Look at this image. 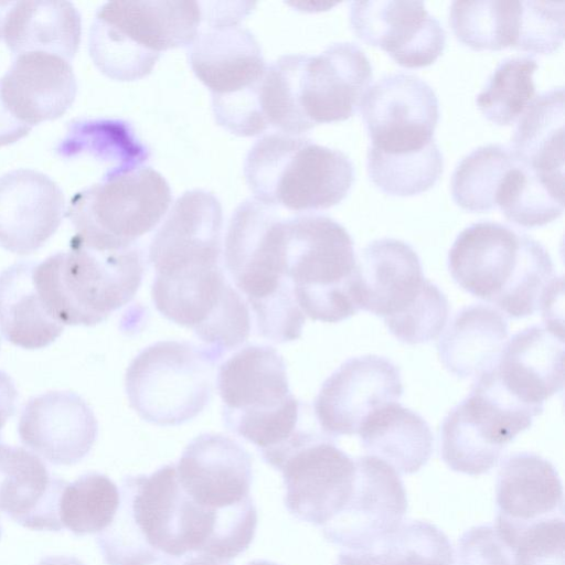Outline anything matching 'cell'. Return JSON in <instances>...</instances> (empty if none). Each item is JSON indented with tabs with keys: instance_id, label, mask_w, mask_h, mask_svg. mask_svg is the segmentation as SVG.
Returning a JSON list of instances; mask_svg holds the SVG:
<instances>
[{
	"instance_id": "1",
	"label": "cell",
	"mask_w": 565,
	"mask_h": 565,
	"mask_svg": "<svg viewBox=\"0 0 565 565\" xmlns=\"http://www.w3.org/2000/svg\"><path fill=\"white\" fill-rule=\"evenodd\" d=\"M448 268L459 287L510 318L540 310L544 321L557 320L563 279L544 246L525 233L498 222L473 223L456 237Z\"/></svg>"
},
{
	"instance_id": "2",
	"label": "cell",
	"mask_w": 565,
	"mask_h": 565,
	"mask_svg": "<svg viewBox=\"0 0 565 565\" xmlns=\"http://www.w3.org/2000/svg\"><path fill=\"white\" fill-rule=\"evenodd\" d=\"M284 238L285 218L253 198L233 212L223 249L225 269L249 305L258 334L277 343L299 339L305 324L285 274Z\"/></svg>"
},
{
	"instance_id": "3",
	"label": "cell",
	"mask_w": 565,
	"mask_h": 565,
	"mask_svg": "<svg viewBox=\"0 0 565 565\" xmlns=\"http://www.w3.org/2000/svg\"><path fill=\"white\" fill-rule=\"evenodd\" d=\"M216 384L227 429L252 443L277 469L308 429L301 427L303 404L289 388L282 356L270 345L242 348L221 364Z\"/></svg>"
},
{
	"instance_id": "4",
	"label": "cell",
	"mask_w": 565,
	"mask_h": 565,
	"mask_svg": "<svg viewBox=\"0 0 565 565\" xmlns=\"http://www.w3.org/2000/svg\"><path fill=\"white\" fill-rule=\"evenodd\" d=\"M145 257L137 245L98 249L75 235L70 249L35 263L33 282L62 324L95 326L127 305L140 287Z\"/></svg>"
},
{
	"instance_id": "5",
	"label": "cell",
	"mask_w": 565,
	"mask_h": 565,
	"mask_svg": "<svg viewBox=\"0 0 565 565\" xmlns=\"http://www.w3.org/2000/svg\"><path fill=\"white\" fill-rule=\"evenodd\" d=\"M244 175L255 200L302 213L340 203L351 190L355 170L338 149L301 135L274 131L252 146Z\"/></svg>"
},
{
	"instance_id": "6",
	"label": "cell",
	"mask_w": 565,
	"mask_h": 565,
	"mask_svg": "<svg viewBox=\"0 0 565 565\" xmlns=\"http://www.w3.org/2000/svg\"><path fill=\"white\" fill-rule=\"evenodd\" d=\"M201 21L196 1H109L90 25L89 56L107 77L137 81L151 73L162 52L189 47Z\"/></svg>"
},
{
	"instance_id": "7",
	"label": "cell",
	"mask_w": 565,
	"mask_h": 565,
	"mask_svg": "<svg viewBox=\"0 0 565 565\" xmlns=\"http://www.w3.org/2000/svg\"><path fill=\"white\" fill-rule=\"evenodd\" d=\"M358 305L382 317L388 331L407 344L436 339L449 316L446 296L425 278L417 253L395 238L372 241L361 252Z\"/></svg>"
},
{
	"instance_id": "8",
	"label": "cell",
	"mask_w": 565,
	"mask_h": 565,
	"mask_svg": "<svg viewBox=\"0 0 565 565\" xmlns=\"http://www.w3.org/2000/svg\"><path fill=\"white\" fill-rule=\"evenodd\" d=\"M285 274L305 316L339 322L356 313L358 258L348 231L326 215L285 218Z\"/></svg>"
},
{
	"instance_id": "9",
	"label": "cell",
	"mask_w": 565,
	"mask_h": 565,
	"mask_svg": "<svg viewBox=\"0 0 565 565\" xmlns=\"http://www.w3.org/2000/svg\"><path fill=\"white\" fill-rule=\"evenodd\" d=\"M182 489L175 465L127 476L111 523L96 535L106 565H153L180 555Z\"/></svg>"
},
{
	"instance_id": "10",
	"label": "cell",
	"mask_w": 565,
	"mask_h": 565,
	"mask_svg": "<svg viewBox=\"0 0 565 565\" xmlns=\"http://www.w3.org/2000/svg\"><path fill=\"white\" fill-rule=\"evenodd\" d=\"M217 361L205 347L185 341H159L145 348L126 371L131 408L159 426L193 419L211 399Z\"/></svg>"
},
{
	"instance_id": "11",
	"label": "cell",
	"mask_w": 565,
	"mask_h": 565,
	"mask_svg": "<svg viewBox=\"0 0 565 565\" xmlns=\"http://www.w3.org/2000/svg\"><path fill=\"white\" fill-rule=\"evenodd\" d=\"M172 202L167 180L150 167L100 179L73 195L66 216L75 236L98 249L137 245L168 213Z\"/></svg>"
},
{
	"instance_id": "12",
	"label": "cell",
	"mask_w": 565,
	"mask_h": 565,
	"mask_svg": "<svg viewBox=\"0 0 565 565\" xmlns=\"http://www.w3.org/2000/svg\"><path fill=\"white\" fill-rule=\"evenodd\" d=\"M151 296L163 317L191 329L218 360L239 348L249 335L247 303L221 264L158 274Z\"/></svg>"
},
{
	"instance_id": "13",
	"label": "cell",
	"mask_w": 565,
	"mask_h": 565,
	"mask_svg": "<svg viewBox=\"0 0 565 565\" xmlns=\"http://www.w3.org/2000/svg\"><path fill=\"white\" fill-rule=\"evenodd\" d=\"M199 32L188 47L189 64L212 98L245 90L263 76L267 64L249 30L239 22L252 2H203Z\"/></svg>"
},
{
	"instance_id": "14",
	"label": "cell",
	"mask_w": 565,
	"mask_h": 565,
	"mask_svg": "<svg viewBox=\"0 0 565 565\" xmlns=\"http://www.w3.org/2000/svg\"><path fill=\"white\" fill-rule=\"evenodd\" d=\"M359 108L372 150L401 154L422 151L436 142L438 98L434 89L414 74L384 75L369 86Z\"/></svg>"
},
{
	"instance_id": "15",
	"label": "cell",
	"mask_w": 565,
	"mask_h": 565,
	"mask_svg": "<svg viewBox=\"0 0 565 565\" xmlns=\"http://www.w3.org/2000/svg\"><path fill=\"white\" fill-rule=\"evenodd\" d=\"M279 470L286 509L296 519L320 527L345 505L355 480L354 460L334 439L316 430L290 451Z\"/></svg>"
},
{
	"instance_id": "16",
	"label": "cell",
	"mask_w": 565,
	"mask_h": 565,
	"mask_svg": "<svg viewBox=\"0 0 565 565\" xmlns=\"http://www.w3.org/2000/svg\"><path fill=\"white\" fill-rule=\"evenodd\" d=\"M371 81V63L355 43L337 42L316 55L296 54V104L311 129L351 117Z\"/></svg>"
},
{
	"instance_id": "17",
	"label": "cell",
	"mask_w": 565,
	"mask_h": 565,
	"mask_svg": "<svg viewBox=\"0 0 565 565\" xmlns=\"http://www.w3.org/2000/svg\"><path fill=\"white\" fill-rule=\"evenodd\" d=\"M355 480L341 511L321 527L324 539L347 550H369L403 523L407 498L399 475L374 456L354 459Z\"/></svg>"
},
{
	"instance_id": "18",
	"label": "cell",
	"mask_w": 565,
	"mask_h": 565,
	"mask_svg": "<svg viewBox=\"0 0 565 565\" xmlns=\"http://www.w3.org/2000/svg\"><path fill=\"white\" fill-rule=\"evenodd\" d=\"M401 372L391 360L366 354L343 362L322 384L313 402L321 431L332 439L354 435L379 407L403 394Z\"/></svg>"
},
{
	"instance_id": "19",
	"label": "cell",
	"mask_w": 565,
	"mask_h": 565,
	"mask_svg": "<svg viewBox=\"0 0 565 565\" xmlns=\"http://www.w3.org/2000/svg\"><path fill=\"white\" fill-rule=\"evenodd\" d=\"M349 19L359 39L405 67L430 65L446 46L443 25L423 1H352Z\"/></svg>"
},
{
	"instance_id": "20",
	"label": "cell",
	"mask_w": 565,
	"mask_h": 565,
	"mask_svg": "<svg viewBox=\"0 0 565 565\" xmlns=\"http://www.w3.org/2000/svg\"><path fill=\"white\" fill-rule=\"evenodd\" d=\"M223 212L220 201L205 190L180 195L153 234L148 259L156 274L221 264Z\"/></svg>"
},
{
	"instance_id": "21",
	"label": "cell",
	"mask_w": 565,
	"mask_h": 565,
	"mask_svg": "<svg viewBox=\"0 0 565 565\" xmlns=\"http://www.w3.org/2000/svg\"><path fill=\"white\" fill-rule=\"evenodd\" d=\"M18 433L21 443L47 462L71 466L84 459L93 448L98 424L79 395L53 391L28 401Z\"/></svg>"
},
{
	"instance_id": "22",
	"label": "cell",
	"mask_w": 565,
	"mask_h": 565,
	"mask_svg": "<svg viewBox=\"0 0 565 565\" xmlns=\"http://www.w3.org/2000/svg\"><path fill=\"white\" fill-rule=\"evenodd\" d=\"M495 502L493 527L505 545L536 522L564 516L561 478L551 461L533 452L512 454L501 462Z\"/></svg>"
},
{
	"instance_id": "23",
	"label": "cell",
	"mask_w": 565,
	"mask_h": 565,
	"mask_svg": "<svg viewBox=\"0 0 565 565\" xmlns=\"http://www.w3.org/2000/svg\"><path fill=\"white\" fill-rule=\"evenodd\" d=\"M178 482L198 505L218 510L249 498L252 457L236 440L205 433L184 448L175 465Z\"/></svg>"
},
{
	"instance_id": "24",
	"label": "cell",
	"mask_w": 565,
	"mask_h": 565,
	"mask_svg": "<svg viewBox=\"0 0 565 565\" xmlns=\"http://www.w3.org/2000/svg\"><path fill=\"white\" fill-rule=\"evenodd\" d=\"M65 212L62 189L33 169L0 177V246L25 255L41 248L61 225Z\"/></svg>"
},
{
	"instance_id": "25",
	"label": "cell",
	"mask_w": 565,
	"mask_h": 565,
	"mask_svg": "<svg viewBox=\"0 0 565 565\" xmlns=\"http://www.w3.org/2000/svg\"><path fill=\"white\" fill-rule=\"evenodd\" d=\"M563 328L535 324L505 342L492 371L510 395L540 415L544 402L563 391Z\"/></svg>"
},
{
	"instance_id": "26",
	"label": "cell",
	"mask_w": 565,
	"mask_h": 565,
	"mask_svg": "<svg viewBox=\"0 0 565 565\" xmlns=\"http://www.w3.org/2000/svg\"><path fill=\"white\" fill-rule=\"evenodd\" d=\"M0 90L9 111L33 127L66 113L75 100L77 82L67 60L28 52L15 56L0 79Z\"/></svg>"
},
{
	"instance_id": "27",
	"label": "cell",
	"mask_w": 565,
	"mask_h": 565,
	"mask_svg": "<svg viewBox=\"0 0 565 565\" xmlns=\"http://www.w3.org/2000/svg\"><path fill=\"white\" fill-rule=\"evenodd\" d=\"M66 484L35 454L0 444V512L18 524L61 531L60 499Z\"/></svg>"
},
{
	"instance_id": "28",
	"label": "cell",
	"mask_w": 565,
	"mask_h": 565,
	"mask_svg": "<svg viewBox=\"0 0 565 565\" xmlns=\"http://www.w3.org/2000/svg\"><path fill=\"white\" fill-rule=\"evenodd\" d=\"M82 18L70 1H11L2 38L15 55L44 52L72 60L81 42Z\"/></svg>"
},
{
	"instance_id": "29",
	"label": "cell",
	"mask_w": 565,
	"mask_h": 565,
	"mask_svg": "<svg viewBox=\"0 0 565 565\" xmlns=\"http://www.w3.org/2000/svg\"><path fill=\"white\" fill-rule=\"evenodd\" d=\"M508 334V321L495 308L482 303L467 306L441 334L438 356L454 375L478 377L497 364Z\"/></svg>"
},
{
	"instance_id": "30",
	"label": "cell",
	"mask_w": 565,
	"mask_h": 565,
	"mask_svg": "<svg viewBox=\"0 0 565 565\" xmlns=\"http://www.w3.org/2000/svg\"><path fill=\"white\" fill-rule=\"evenodd\" d=\"M363 449L397 473L417 472L433 452V433L417 413L397 402L372 412L359 433Z\"/></svg>"
},
{
	"instance_id": "31",
	"label": "cell",
	"mask_w": 565,
	"mask_h": 565,
	"mask_svg": "<svg viewBox=\"0 0 565 565\" xmlns=\"http://www.w3.org/2000/svg\"><path fill=\"white\" fill-rule=\"evenodd\" d=\"M34 266L19 262L0 273V331L7 341L28 350L50 345L64 330L36 291Z\"/></svg>"
},
{
	"instance_id": "32",
	"label": "cell",
	"mask_w": 565,
	"mask_h": 565,
	"mask_svg": "<svg viewBox=\"0 0 565 565\" xmlns=\"http://www.w3.org/2000/svg\"><path fill=\"white\" fill-rule=\"evenodd\" d=\"M514 156L544 178L564 183V88L536 95L513 131Z\"/></svg>"
},
{
	"instance_id": "33",
	"label": "cell",
	"mask_w": 565,
	"mask_h": 565,
	"mask_svg": "<svg viewBox=\"0 0 565 565\" xmlns=\"http://www.w3.org/2000/svg\"><path fill=\"white\" fill-rule=\"evenodd\" d=\"M63 158L88 156L105 166L102 178L143 167L150 152L134 127L122 119H74L55 148Z\"/></svg>"
},
{
	"instance_id": "34",
	"label": "cell",
	"mask_w": 565,
	"mask_h": 565,
	"mask_svg": "<svg viewBox=\"0 0 565 565\" xmlns=\"http://www.w3.org/2000/svg\"><path fill=\"white\" fill-rule=\"evenodd\" d=\"M119 505L116 483L100 472H87L67 483L60 499L63 527L77 536L104 531Z\"/></svg>"
},
{
	"instance_id": "35",
	"label": "cell",
	"mask_w": 565,
	"mask_h": 565,
	"mask_svg": "<svg viewBox=\"0 0 565 565\" xmlns=\"http://www.w3.org/2000/svg\"><path fill=\"white\" fill-rule=\"evenodd\" d=\"M514 159L510 147L489 143L466 154L451 177V195L470 212H488L494 206L499 181Z\"/></svg>"
},
{
	"instance_id": "36",
	"label": "cell",
	"mask_w": 565,
	"mask_h": 565,
	"mask_svg": "<svg viewBox=\"0 0 565 565\" xmlns=\"http://www.w3.org/2000/svg\"><path fill=\"white\" fill-rule=\"evenodd\" d=\"M537 66L532 56L502 60L476 98L482 115L498 125H509L519 118L534 98L533 75Z\"/></svg>"
},
{
	"instance_id": "37",
	"label": "cell",
	"mask_w": 565,
	"mask_h": 565,
	"mask_svg": "<svg viewBox=\"0 0 565 565\" xmlns=\"http://www.w3.org/2000/svg\"><path fill=\"white\" fill-rule=\"evenodd\" d=\"M372 182L384 193L409 196L431 188L443 173L444 159L436 142L417 152L387 154L367 149Z\"/></svg>"
},
{
	"instance_id": "38",
	"label": "cell",
	"mask_w": 565,
	"mask_h": 565,
	"mask_svg": "<svg viewBox=\"0 0 565 565\" xmlns=\"http://www.w3.org/2000/svg\"><path fill=\"white\" fill-rule=\"evenodd\" d=\"M503 450L484 434L461 403L444 418L440 456L451 470L469 476L486 473L498 463Z\"/></svg>"
},
{
	"instance_id": "39",
	"label": "cell",
	"mask_w": 565,
	"mask_h": 565,
	"mask_svg": "<svg viewBox=\"0 0 565 565\" xmlns=\"http://www.w3.org/2000/svg\"><path fill=\"white\" fill-rule=\"evenodd\" d=\"M373 550L377 565H454V550L447 535L422 520L402 523Z\"/></svg>"
},
{
	"instance_id": "40",
	"label": "cell",
	"mask_w": 565,
	"mask_h": 565,
	"mask_svg": "<svg viewBox=\"0 0 565 565\" xmlns=\"http://www.w3.org/2000/svg\"><path fill=\"white\" fill-rule=\"evenodd\" d=\"M564 2L522 1V25L518 50L547 54L564 38Z\"/></svg>"
},
{
	"instance_id": "41",
	"label": "cell",
	"mask_w": 565,
	"mask_h": 565,
	"mask_svg": "<svg viewBox=\"0 0 565 565\" xmlns=\"http://www.w3.org/2000/svg\"><path fill=\"white\" fill-rule=\"evenodd\" d=\"M564 516L536 522L508 545L514 565H564Z\"/></svg>"
},
{
	"instance_id": "42",
	"label": "cell",
	"mask_w": 565,
	"mask_h": 565,
	"mask_svg": "<svg viewBox=\"0 0 565 565\" xmlns=\"http://www.w3.org/2000/svg\"><path fill=\"white\" fill-rule=\"evenodd\" d=\"M454 565H514L513 553L489 524L473 526L459 539Z\"/></svg>"
},
{
	"instance_id": "43",
	"label": "cell",
	"mask_w": 565,
	"mask_h": 565,
	"mask_svg": "<svg viewBox=\"0 0 565 565\" xmlns=\"http://www.w3.org/2000/svg\"><path fill=\"white\" fill-rule=\"evenodd\" d=\"M32 127L17 119L3 103L0 90V147L13 143L25 137Z\"/></svg>"
},
{
	"instance_id": "44",
	"label": "cell",
	"mask_w": 565,
	"mask_h": 565,
	"mask_svg": "<svg viewBox=\"0 0 565 565\" xmlns=\"http://www.w3.org/2000/svg\"><path fill=\"white\" fill-rule=\"evenodd\" d=\"M18 391L10 375L0 370V439L1 431L15 412Z\"/></svg>"
},
{
	"instance_id": "45",
	"label": "cell",
	"mask_w": 565,
	"mask_h": 565,
	"mask_svg": "<svg viewBox=\"0 0 565 565\" xmlns=\"http://www.w3.org/2000/svg\"><path fill=\"white\" fill-rule=\"evenodd\" d=\"M160 565H233L232 562L217 558L205 552L192 551L181 556H163Z\"/></svg>"
},
{
	"instance_id": "46",
	"label": "cell",
	"mask_w": 565,
	"mask_h": 565,
	"mask_svg": "<svg viewBox=\"0 0 565 565\" xmlns=\"http://www.w3.org/2000/svg\"><path fill=\"white\" fill-rule=\"evenodd\" d=\"M335 565H377L373 548L345 550L340 553Z\"/></svg>"
},
{
	"instance_id": "47",
	"label": "cell",
	"mask_w": 565,
	"mask_h": 565,
	"mask_svg": "<svg viewBox=\"0 0 565 565\" xmlns=\"http://www.w3.org/2000/svg\"><path fill=\"white\" fill-rule=\"evenodd\" d=\"M38 565H85L75 556L55 555L42 558Z\"/></svg>"
},
{
	"instance_id": "48",
	"label": "cell",
	"mask_w": 565,
	"mask_h": 565,
	"mask_svg": "<svg viewBox=\"0 0 565 565\" xmlns=\"http://www.w3.org/2000/svg\"><path fill=\"white\" fill-rule=\"evenodd\" d=\"M11 1L0 2V40L2 39L3 21Z\"/></svg>"
},
{
	"instance_id": "49",
	"label": "cell",
	"mask_w": 565,
	"mask_h": 565,
	"mask_svg": "<svg viewBox=\"0 0 565 565\" xmlns=\"http://www.w3.org/2000/svg\"><path fill=\"white\" fill-rule=\"evenodd\" d=\"M246 565H279V564L270 562V561H266V559H255V561L247 563Z\"/></svg>"
},
{
	"instance_id": "50",
	"label": "cell",
	"mask_w": 565,
	"mask_h": 565,
	"mask_svg": "<svg viewBox=\"0 0 565 565\" xmlns=\"http://www.w3.org/2000/svg\"><path fill=\"white\" fill-rule=\"evenodd\" d=\"M2 535V526H1V522H0V537Z\"/></svg>"
}]
</instances>
